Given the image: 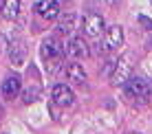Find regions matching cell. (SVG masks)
<instances>
[{
	"label": "cell",
	"mask_w": 152,
	"mask_h": 134,
	"mask_svg": "<svg viewBox=\"0 0 152 134\" xmlns=\"http://www.w3.org/2000/svg\"><path fill=\"white\" fill-rule=\"evenodd\" d=\"M40 53H42V59L46 62V70L49 73H57V68L62 64V53H64L62 44L55 38H46L40 46Z\"/></svg>",
	"instance_id": "obj_1"
},
{
	"label": "cell",
	"mask_w": 152,
	"mask_h": 134,
	"mask_svg": "<svg viewBox=\"0 0 152 134\" xmlns=\"http://www.w3.org/2000/svg\"><path fill=\"white\" fill-rule=\"evenodd\" d=\"M126 97L128 99H150L152 97V86L148 84L145 79H141V77H130L128 81H126Z\"/></svg>",
	"instance_id": "obj_2"
},
{
	"label": "cell",
	"mask_w": 152,
	"mask_h": 134,
	"mask_svg": "<svg viewBox=\"0 0 152 134\" xmlns=\"http://www.w3.org/2000/svg\"><path fill=\"white\" fill-rule=\"evenodd\" d=\"M130 79V57L124 55L117 62H113L110 68V84L113 86H126V81Z\"/></svg>",
	"instance_id": "obj_3"
},
{
	"label": "cell",
	"mask_w": 152,
	"mask_h": 134,
	"mask_svg": "<svg viewBox=\"0 0 152 134\" xmlns=\"http://www.w3.org/2000/svg\"><path fill=\"white\" fill-rule=\"evenodd\" d=\"M64 53L69 55L71 59H84L91 55V49H88V44L84 42L80 35H75V38H71L69 42L64 44Z\"/></svg>",
	"instance_id": "obj_4"
},
{
	"label": "cell",
	"mask_w": 152,
	"mask_h": 134,
	"mask_svg": "<svg viewBox=\"0 0 152 134\" xmlns=\"http://www.w3.org/2000/svg\"><path fill=\"white\" fill-rule=\"evenodd\" d=\"M106 31V24H104V18L99 13H88L84 18V33L91 35V38H99V35Z\"/></svg>",
	"instance_id": "obj_5"
},
{
	"label": "cell",
	"mask_w": 152,
	"mask_h": 134,
	"mask_svg": "<svg viewBox=\"0 0 152 134\" xmlns=\"http://www.w3.org/2000/svg\"><path fill=\"white\" fill-rule=\"evenodd\" d=\"M35 11L44 20H55L62 9H60V2H57V0H40V2L35 4Z\"/></svg>",
	"instance_id": "obj_6"
},
{
	"label": "cell",
	"mask_w": 152,
	"mask_h": 134,
	"mask_svg": "<svg viewBox=\"0 0 152 134\" xmlns=\"http://www.w3.org/2000/svg\"><path fill=\"white\" fill-rule=\"evenodd\" d=\"M124 44V27H119V24H113V27L106 29V51H115L119 49V46Z\"/></svg>",
	"instance_id": "obj_7"
},
{
	"label": "cell",
	"mask_w": 152,
	"mask_h": 134,
	"mask_svg": "<svg viewBox=\"0 0 152 134\" xmlns=\"http://www.w3.org/2000/svg\"><path fill=\"white\" fill-rule=\"evenodd\" d=\"M73 101H75V95H73V90L69 86L57 84L53 88V104L62 106V108H69V106H73Z\"/></svg>",
	"instance_id": "obj_8"
},
{
	"label": "cell",
	"mask_w": 152,
	"mask_h": 134,
	"mask_svg": "<svg viewBox=\"0 0 152 134\" xmlns=\"http://www.w3.org/2000/svg\"><path fill=\"white\" fill-rule=\"evenodd\" d=\"M20 92V77L18 75H9L7 79L2 81V97L4 99H13Z\"/></svg>",
	"instance_id": "obj_9"
},
{
	"label": "cell",
	"mask_w": 152,
	"mask_h": 134,
	"mask_svg": "<svg viewBox=\"0 0 152 134\" xmlns=\"http://www.w3.org/2000/svg\"><path fill=\"white\" fill-rule=\"evenodd\" d=\"M9 57H11V62L15 66L24 64V59H27V49H24V44L20 42V40L11 42V46H9Z\"/></svg>",
	"instance_id": "obj_10"
},
{
	"label": "cell",
	"mask_w": 152,
	"mask_h": 134,
	"mask_svg": "<svg viewBox=\"0 0 152 134\" xmlns=\"http://www.w3.org/2000/svg\"><path fill=\"white\" fill-rule=\"evenodd\" d=\"M66 77H69V81L80 84V86L86 81V73H84L82 64H69V66H66Z\"/></svg>",
	"instance_id": "obj_11"
},
{
	"label": "cell",
	"mask_w": 152,
	"mask_h": 134,
	"mask_svg": "<svg viewBox=\"0 0 152 134\" xmlns=\"http://www.w3.org/2000/svg\"><path fill=\"white\" fill-rule=\"evenodd\" d=\"M0 11H2L4 20H15L18 13H20V0H4L2 7H0Z\"/></svg>",
	"instance_id": "obj_12"
},
{
	"label": "cell",
	"mask_w": 152,
	"mask_h": 134,
	"mask_svg": "<svg viewBox=\"0 0 152 134\" xmlns=\"http://www.w3.org/2000/svg\"><path fill=\"white\" fill-rule=\"evenodd\" d=\"M77 22H80V18H77L75 13H66L64 20L60 22V27H57V31H60V33H64V35H69V33H73V31H75Z\"/></svg>",
	"instance_id": "obj_13"
},
{
	"label": "cell",
	"mask_w": 152,
	"mask_h": 134,
	"mask_svg": "<svg viewBox=\"0 0 152 134\" xmlns=\"http://www.w3.org/2000/svg\"><path fill=\"white\" fill-rule=\"evenodd\" d=\"M40 95V88H33V90H27V92H24V104H31V101H35V97H38Z\"/></svg>",
	"instance_id": "obj_14"
},
{
	"label": "cell",
	"mask_w": 152,
	"mask_h": 134,
	"mask_svg": "<svg viewBox=\"0 0 152 134\" xmlns=\"http://www.w3.org/2000/svg\"><path fill=\"white\" fill-rule=\"evenodd\" d=\"M139 24H141V27H143V29L152 31V22H150L148 18H145V15H139Z\"/></svg>",
	"instance_id": "obj_15"
},
{
	"label": "cell",
	"mask_w": 152,
	"mask_h": 134,
	"mask_svg": "<svg viewBox=\"0 0 152 134\" xmlns=\"http://www.w3.org/2000/svg\"><path fill=\"white\" fill-rule=\"evenodd\" d=\"M106 2H108V4H110V7H115V4H117V2H119V0H106Z\"/></svg>",
	"instance_id": "obj_16"
},
{
	"label": "cell",
	"mask_w": 152,
	"mask_h": 134,
	"mask_svg": "<svg viewBox=\"0 0 152 134\" xmlns=\"http://www.w3.org/2000/svg\"><path fill=\"white\" fill-rule=\"evenodd\" d=\"M130 134H139V132H130Z\"/></svg>",
	"instance_id": "obj_17"
}]
</instances>
